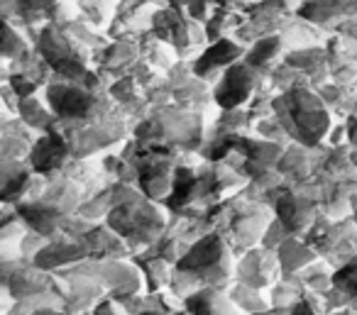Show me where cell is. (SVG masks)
<instances>
[{"label":"cell","instance_id":"cell-5","mask_svg":"<svg viewBox=\"0 0 357 315\" xmlns=\"http://www.w3.org/2000/svg\"><path fill=\"white\" fill-rule=\"evenodd\" d=\"M245 52L248 47L240 45L235 37H220L215 42H208V45L201 49V54H196L191 61V71L201 79L211 81V76H220L228 66L238 64V61L245 59Z\"/></svg>","mask_w":357,"mask_h":315},{"label":"cell","instance_id":"cell-10","mask_svg":"<svg viewBox=\"0 0 357 315\" xmlns=\"http://www.w3.org/2000/svg\"><path fill=\"white\" fill-rule=\"evenodd\" d=\"M284 54H287V47H284L282 35H272L250 45L248 52H245V61L252 69H257L259 74H269L284 59Z\"/></svg>","mask_w":357,"mask_h":315},{"label":"cell","instance_id":"cell-4","mask_svg":"<svg viewBox=\"0 0 357 315\" xmlns=\"http://www.w3.org/2000/svg\"><path fill=\"white\" fill-rule=\"evenodd\" d=\"M71 17H76L74 0H15V17L10 22L30 35L42 25L66 22Z\"/></svg>","mask_w":357,"mask_h":315},{"label":"cell","instance_id":"cell-3","mask_svg":"<svg viewBox=\"0 0 357 315\" xmlns=\"http://www.w3.org/2000/svg\"><path fill=\"white\" fill-rule=\"evenodd\" d=\"M93 69L103 79H123L132 71V66L139 61V42L137 35H120L110 37L98 52L91 56Z\"/></svg>","mask_w":357,"mask_h":315},{"label":"cell","instance_id":"cell-11","mask_svg":"<svg viewBox=\"0 0 357 315\" xmlns=\"http://www.w3.org/2000/svg\"><path fill=\"white\" fill-rule=\"evenodd\" d=\"M137 42H139V56H142L147 64H152L157 71H172L174 66L178 64V59H181L169 42L159 40V37L152 35L149 30L137 35Z\"/></svg>","mask_w":357,"mask_h":315},{"label":"cell","instance_id":"cell-8","mask_svg":"<svg viewBox=\"0 0 357 315\" xmlns=\"http://www.w3.org/2000/svg\"><path fill=\"white\" fill-rule=\"evenodd\" d=\"M66 152H69V142L59 130H52V132L42 135L40 142L32 147V164H35L37 171L50 174L54 169L61 167Z\"/></svg>","mask_w":357,"mask_h":315},{"label":"cell","instance_id":"cell-7","mask_svg":"<svg viewBox=\"0 0 357 315\" xmlns=\"http://www.w3.org/2000/svg\"><path fill=\"white\" fill-rule=\"evenodd\" d=\"M355 13H357V0H303L301 8L296 10V15L313 22L326 35H333Z\"/></svg>","mask_w":357,"mask_h":315},{"label":"cell","instance_id":"cell-9","mask_svg":"<svg viewBox=\"0 0 357 315\" xmlns=\"http://www.w3.org/2000/svg\"><path fill=\"white\" fill-rule=\"evenodd\" d=\"M282 40H284V47L287 52H294V49H308V47H318V45H326L328 35L323 30H318L313 22L303 20L298 15H291L287 20V25L282 27Z\"/></svg>","mask_w":357,"mask_h":315},{"label":"cell","instance_id":"cell-14","mask_svg":"<svg viewBox=\"0 0 357 315\" xmlns=\"http://www.w3.org/2000/svg\"><path fill=\"white\" fill-rule=\"evenodd\" d=\"M164 3L178 8V10H184L191 20L201 22V25H206V22H208L211 13H213L215 6H218L215 0H164Z\"/></svg>","mask_w":357,"mask_h":315},{"label":"cell","instance_id":"cell-13","mask_svg":"<svg viewBox=\"0 0 357 315\" xmlns=\"http://www.w3.org/2000/svg\"><path fill=\"white\" fill-rule=\"evenodd\" d=\"M32 40L22 27L6 22V40H3V64H10V61L20 59L22 54L32 49Z\"/></svg>","mask_w":357,"mask_h":315},{"label":"cell","instance_id":"cell-12","mask_svg":"<svg viewBox=\"0 0 357 315\" xmlns=\"http://www.w3.org/2000/svg\"><path fill=\"white\" fill-rule=\"evenodd\" d=\"M118 3L120 0H74L76 15L100 32H108L115 10H118Z\"/></svg>","mask_w":357,"mask_h":315},{"label":"cell","instance_id":"cell-2","mask_svg":"<svg viewBox=\"0 0 357 315\" xmlns=\"http://www.w3.org/2000/svg\"><path fill=\"white\" fill-rule=\"evenodd\" d=\"M267 81L262 79L257 69L248 64V61H238V64L228 66V69L220 74L218 84L213 86L211 95L213 100L225 110H235L243 103H248L250 98H255L259 86H264Z\"/></svg>","mask_w":357,"mask_h":315},{"label":"cell","instance_id":"cell-16","mask_svg":"<svg viewBox=\"0 0 357 315\" xmlns=\"http://www.w3.org/2000/svg\"><path fill=\"white\" fill-rule=\"evenodd\" d=\"M218 6H233V8H243L248 6V3H252V0H215Z\"/></svg>","mask_w":357,"mask_h":315},{"label":"cell","instance_id":"cell-15","mask_svg":"<svg viewBox=\"0 0 357 315\" xmlns=\"http://www.w3.org/2000/svg\"><path fill=\"white\" fill-rule=\"evenodd\" d=\"M333 35H340V37H347V40H352V42H357V13L352 17H347L345 22H342L340 27H337Z\"/></svg>","mask_w":357,"mask_h":315},{"label":"cell","instance_id":"cell-6","mask_svg":"<svg viewBox=\"0 0 357 315\" xmlns=\"http://www.w3.org/2000/svg\"><path fill=\"white\" fill-rule=\"evenodd\" d=\"M159 6H164V0H120L105 35H142L152 27V17Z\"/></svg>","mask_w":357,"mask_h":315},{"label":"cell","instance_id":"cell-1","mask_svg":"<svg viewBox=\"0 0 357 315\" xmlns=\"http://www.w3.org/2000/svg\"><path fill=\"white\" fill-rule=\"evenodd\" d=\"M149 32L157 35L159 40L169 42L181 59H194V56L201 54V49L208 45L204 25L191 20L184 10H178V8L169 6V3L159 6V10L154 13Z\"/></svg>","mask_w":357,"mask_h":315}]
</instances>
